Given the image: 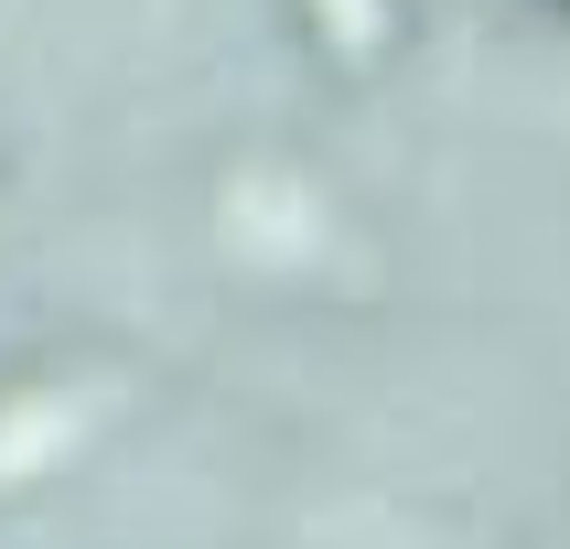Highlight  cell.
Segmentation results:
<instances>
[{
	"label": "cell",
	"mask_w": 570,
	"mask_h": 549,
	"mask_svg": "<svg viewBox=\"0 0 570 549\" xmlns=\"http://www.w3.org/2000/svg\"><path fill=\"white\" fill-rule=\"evenodd\" d=\"M539 11H560V22H570V0H539Z\"/></svg>",
	"instance_id": "cell-1"
}]
</instances>
